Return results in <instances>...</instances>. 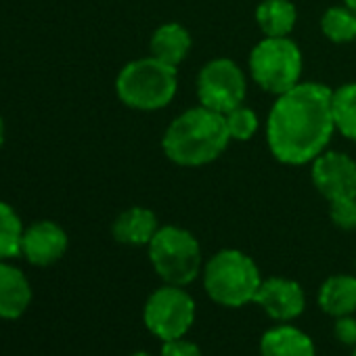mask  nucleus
<instances>
[{"mask_svg":"<svg viewBox=\"0 0 356 356\" xmlns=\"http://www.w3.org/2000/svg\"><path fill=\"white\" fill-rule=\"evenodd\" d=\"M329 216L335 227L343 231L356 229V197H343L329 202Z\"/></svg>","mask_w":356,"mask_h":356,"instance_id":"4be33fe9","label":"nucleus"},{"mask_svg":"<svg viewBox=\"0 0 356 356\" xmlns=\"http://www.w3.org/2000/svg\"><path fill=\"white\" fill-rule=\"evenodd\" d=\"M231 143L227 118L204 105L178 115L161 138L165 157L178 165H206L218 159Z\"/></svg>","mask_w":356,"mask_h":356,"instance_id":"f03ea898","label":"nucleus"},{"mask_svg":"<svg viewBox=\"0 0 356 356\" xmlns=\"http://www.w3.org/2000/svg\"><path fill=\"white\" fill-rule=\"evenodd\" d=\"M157 218L149 208H128L124 210L111 227V235L124 245H149L157 233Z\"/></svg>","mask_w":356,"mask_h":356,"instance_id":"ddd939ff","label":"nucleus"},{"mask_svg":"<svg viewBox=\"0 0 356 356\" xmlns=\"http://www.w3.org/2000/svg\"><path fill=\"white\" fill-rule=\"evenodd\" d=\"M321 30L335 44L352 42L356 40V13L348 7H331L321 19Z\"/></svg>","mask_w":356,"mask_h":356,"instance_id":"aec40b11","label":"nucleus"},{"mask_svg":"<svg viewBox=\"0 0 356 356\" xmlns=\"http://www.w3.org/2000/svg\"><path fill=\"white\" fill-rule=\"evenodd\" d=\"M159 356H204V352L200 350V346L195 341L178 337V339L163 341Z\"/></svg>","mask_w":356,"mask_h":356,"instance_id":"5701e85b","label":"nucleus"},{"mask_svg":"<svg viewBox=\"0 0 356 356\" xmlns=\"http://www.w3.org/2000/svg\"><path fill=\"white\" fill-rule=\"evenodd\" d=\"M67 233L53 220H38L24 233L22 254L34 266H51L67 252Z\"/></svg>","mask_w":356,"mask_h":356,"instance_id":"9b49d317","label":"nucleus"},{"mask_svg":"<svg viewBox=\"0 0 356 356\" xmlns=\"http://www.w3.org/2000/svg\"><path fill=\"white\" fill-rule=\"evenodd\" d=\"M5 145V122H3V118H0V147Z\"/></svg>","mask_w":356,"mask_h":356,"instance_id":"393cba45","label":"nucleus"},{"mask_svg":"<svg viewBox=\"0 0 356 356\" xmlns=\"http://www.w3.org/2000/svg\"><path fill=\"white\" fill-rule=\"evenodd\" d=\"M343 3H346V7H348L350 11L356 13V0H343Z\"/></svg>","mask_w":356,"mask_h":356,"instance_id":"a878e982","label":"nucleus"},{"mask_svg":"<svg viewBox=\"0 0 356 356\" xmlns=\"http://www.w3.org/2000/svg\"><path fill=\"white\" fill-rule=\"evenodd\" d=\"M178 76L176 67L151 57L130 61L124 65L115 80L120 101L138 111L163 109L176 95Z\"/></svg>","mask_w":356,"mask_h":356,"instance_id":"7ed1b4c3","label":"nucleus"},{"mask_svg":"<svg viewBox=\"0 0 356 356\" xmlns=\"http://www.w3.org/2000/svg\"><path fill=\"white\" fill-rule=\"evenodd\" d=\"M227 118V128L231 134V140H250L258 130V115L250 107H237Z\"/></svg>","mask_w":356,"mask_h":356,"instance_id":"412c9836","label":"nucleus"},{"mask_svg":"<svg viewBox=\"0 0 356 356\" xmlns=\"http://www.w3.org/2000/svg\"><path fill=\"white\" fill-rule=\"evenodd\" d=\"M149 248V260L159 279L168 285L193 283L204 266L200 241L181 227H159Z\"/></svg>","mask_w":356,"mask_h":356,"instance_id":"39448f33","label":"nucleus"},{"mask_svg":"<svg viewBox=\"0 0 356 356\" xmlns=\"http://www.w3.org/2000/svg\"><path fill=\"white\" fill-rule=\"evenodd\" d=\"M32 302V285L24 270L0 262V318L15 321L24 316Z\"/></svg>","mask_w":356,"mask_h":356,"instance_id":"f8f14e48","label":"nucleus"},{"mask_svg":"<svg viewBox=\"0 0 356 356\" xmlns=\"http://www.w3.org/2000/svg\"><path fill=\"white\" fill-rule=\"evenodd\" d=\"M312 183L327 200L356 197V161L337 151H323L312 161Z\"/></svg>","mask_w":356,"mask_h":356,"instance_id":"1a4fd4ad","label":"nucleus"},{"mask_svg":"<svg viewBox=\"0 0 356 356\" xmlns=\"http://www.w3.org/2000/svg\"><path fill=\"white\" fill-rule=\"evenodd\" d=\"M254 302L275 321L289 323L304 312L306 296L300 283L283 277L262 279Z\"/></svg>","mask_w":356,"mask_h":356,"instance_id":"9d476101","label":"nucleus"},{"mask_svg":"<svg viewBox=\"0 0 356 356\" xmlns=\"http://www.w3.org/2000/svg\"><path fill=\"white\" fill-rule=\"evenodd\" d=\"M250 72L256 84L273 95H283L296 84L302 76V53L293 40L270 38L260 40L250 55Z\"/></svg>","mask_w":356,"mask_h":356,"instance_id":"423d86ee","label":"nucleus"},{"mask_svg":"<svg viewBox=\"0 0 356 356\" xmlns=\"http://www.w3.org/2000/svg\"><path fill=\"white\" fill-rule=\"evenodd\" d=\"M298 19V11L289 0H262L256 9V22L260 30L270 38H285L291 34Z\"/></svg>","mask_w":356,"mask_h":356,"instance_id":"f3484780","label":"nucleus"},{"mask_svg":"<svg viewBox=\"0 0 356 356\" xmlns=\"http://www.w3.org/2000/svg\"><path fill=\"white\" fill-rule=\"evenodd\" d=\"M331 107L335 130L356 143V82L343 84L333 90Z\"/></svg>","mask_w":356,"mask_h":356,"instance_id":"a211bd4d","label":"nucleus"},{"mask_svg":"<svg viewBox=\"0 0 356 356\" xmlns=\"http://www.w3.org/2000/svg\"><path fill=\"white\" fill-rule=\"evenodd\" d=\"M260 356H316V350L304 331L285 323L262 335Z\"/></svg>","mask_w":356,"mask_h":356,"instance_id":"4468645a","label":"nucleus"},{"mask_svg":"<svg viewBox=\"0 0 356 356\" xmlns=\"http://www.w3.org/2000/svg\"><path fill=\"white\" fill-rule=\"evenodd\" d=\"M262 277L256 262L239 250H220L204 266V287L208 296L227 308L254 302Z\"/></svg>","mask_w":356,"mask_h":356,"instance_id":"20e7f679","label":"nucleus"},{"mask_svg":"<svg viewBox=\"0 0 356 356\" xmlns=\"http://www.w3.org/2000/svg\"><path fill=\"white\" fill-rule=\"evenodd\" d=\"M191 51V34L181 24H163L151 36V55L172 67H178Z\"/></svg>","mask_w":356,"mask_h":356,"instance_id":"2eb2a0df","label":"nucleus"},{"mask_svg":"<svg viewBox=\"0 0 356 356\" xmlns=\"http://www.w3.org/2000/svg\"><path fill=\"white\" fill-rule=\"evenodd\" d=\"M352 356H356V346H354V352H352Z\"/></svg>","mask_w":356,"mask_h":356,"instance_id":"cd10ccee","label":"nucleus"},{"mask_svg":"<svg viewBox=\"0 0 356 356\" xmlns=\"http://www.w3.org/2000/svg\"><path fill=\"white\" fill-rule=\"evenodd\" d=\"M24 225L17 212L0 202V262L17 258L22 254V241H24Z\"/></svg>","mask_w":356,"mask_h":356,"instance_id":"6ab92c4d","label":"nucleus"},{"mask_svg":"<svg viewBox=\"0 0 356 356\" xmlns=\"http://www.w3.org/2000/svg\"><path fill=\"white\" fill-rule=\"evenodd\" d=\"M245 90V76L231 59H214L206 63L197 76L200 103L222 115L241 107Z\"/></svg>","mask_w":356,"mask_h":356,"instance_id":"6e6552de","label":"nucleus"},{"mask_svg":"<svg viewBox=\"0 0 356 356\" xmlns=\"http://www.w3.org/2000/svg\"><path fill=\"white\" fill-rule=\"evenodd\" d=\"M333 333L337 341H341L343 346H356V318H352V314L337 316L333 325Z\"/></svg>","mask_w":356,"mask_h":356,"instance_id":"b1692460","label":"nucleus"},{"mask_svg":"<svg viewBox=\"0 0 356 356\" xmlns=\"http://www.w3.org/2000/svg\"><path fill=\"white\" fill-rule=\"evenodd\" d=\"M130 356H151L149 352H134V354H130Z\"/></svg>","mask_w":356,"mask_h":356,"instance_id":"bb28decb","label":"nucleus"},{"mask_svg":"<svg viewBox=\"0 0 356 356\" xmlns=\"http://www.w3.org/2000/svg\"><path fill=\"white\" fill-rule=\"evenodd\" d=\"M195 300L181 285H163L155 289L143 308V321L151 335L161 341L185 337L195 323Z\"/></svg>","mask_w":356,"mask_h":356,"instance_id":"0eeeda50","label":"nucleus"},{"mask_svg":"<svg viewBox=\"0 0 356 356\" xmlns=\"http://www.w3.org/2000/svg\"><path fill=\"white\" fill-rule=\"evenodd\" d=\"M318 306L329 316H348L356 310V277L333 275L318 289Z\"/></svg>","mask_w":356,"mask_h":356,"instance_id":"dca6fc26","label":"nucleus"},{"mask_svg":"<svg viewBox=\"0 0 356 356\" xmlns=\"http://www.w3.org/2000/svg\"><path fill=\"white\" fill-rule=\"evenodd\" d=\"M333 90L318 82H300L279 95L266 120L270 153L287 165L314 161L329 145L335 122Z\"/></svg>","mask_w":356,"mask_h":356,"instance_id":"f257e3e1","label":"nucleus"}]
</instances>
